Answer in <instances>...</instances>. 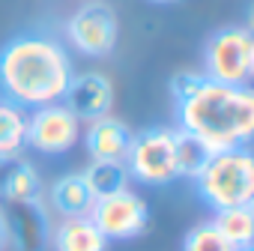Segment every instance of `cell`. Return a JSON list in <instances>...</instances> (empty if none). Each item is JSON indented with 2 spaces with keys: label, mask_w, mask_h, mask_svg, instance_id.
I'll return each mask as SVG.
<instances>
[{
  "label": "cell",
  "mask_w": 254,
  "mask_h": 251,
  "mask_svg": "<svg viewBox=\"0 0 254 251\" xmlns=\"http://www.w3.org/2000/svg\"><path fill=\"white\" fill-rule=\"evenodd\" d=\"M66 39L84 57H108L120 39L117 12L105 0H87L66 21Z\"/></svg>",
  "instance_id": "7"
},
{
  "label": "cell",
  "mask_w": 254,
  "mask_h": 251,
  "mask_svg": "<svg viewBox=\"0 0 254 251\" xmlns=\"http://www.w3.org/2000/svg\"><path fill=\"white\" fill-rule=\"evenodd\" d=\"M177 129L206 153L248 147L254 138V93L203 78L197 90L177 102Z\"/></svg>",
  "instance_id": "2"
},
{
  "label": "cell",
  "mask_w": 254,
  "mask_h": 251,
  "mask_svg": "<svg viewBox=\"0 0 254 251\" xmlns=\"http://www.w3.org/2000/svg\"><path fill=\"white\" fill-rule=\"evenodd\" d=\"M81 177L90 186L96 200L132 186V177H129V171H126V162H96L93 159L87 165V171H81Z\"/></svg>",
  "instance_id": "16"
},
{
  "label": "cell",
  "mask_w": 254,
  "mask_h": 251,
  "mask_svg": "<svg viewBox=\"0 0 254 251\" xmlns=\"http://www.w3.org/2000/svg\"><path fill=\"white\" fill-rule=\"evenodd\" d=\"M212 224L218 227V233L233 245V248H251L254 242V206H230L215 212Z\"/></svg>",
  "instance_id": "17"
},
{
  "label": "cell",
  "mask_w": 254,
  "mask_h": 251,
  "mask_svg": "<svg viewBox=\"0 0 254 251\" xmlns=\"http://www.w3.org/2000/svg\"><path fill=\"white\" fill-rule=\"evenodd\" d=\"M236 251H251V248H236Z\"/></svg>",
  "instance_id": "22"
},
{
  "label": "cell",
  "mask_w": 254,
  "mask_h": 251,
  "mask_svg": "<svg viewBox=\"0 0 254 251\" xmlns=\"http://www.w3.org/2000/svg\"><path fill=\"white\" fill-rule=\"evenodd\" d=\"M9 245V227H6V209L0 206V251Z\"/></svg>",
  "instance_id": "20"
},
{
  "label": "cell",
  "mask_w": 254,
  "mask_h": 251,
  "mask_svg": "<svg viewBox=\"0 0 254 251\" xmlns=\"http://www.w3.org/2000/svg\"><path fill=\"white\" fill-rule=\"evenodd\" d=\"M72 75L69 51L48 33H18L0 48L3 99L21 105L24 111L60 102Z\"/></svg>",
  "instance_id": "1"
},
{
  "label": "cell",
  "mask_w": 254,
  "mask_h": 251,
  "mask_svg": "<svg viewBox=\"0 0 254 251\" xmlns=\"http://www.w3.org/2000/svg\"><path fill=\"white\" fill-rule=\"evenodd\" d=\"M114 99H117V90H114L108 75H102V72H78V75L69 78V87H66L60 102L81 123H93V120L111 114Z\"/></svg>",
  "instance_id": "9"
},
{
  "label": "cell",
  "mask_w": 254,
  "mask_h": 251,
  "mask_svg": "<svg viewBox=\"0 0 254 251\" xmlns=\"http://www.w3.org/2000/svg\"><path fill=\"white\" fill-rule=\"evenodd\" d=\"M48 203L60 218H75V215H90L96 197H93V191L81 174H63L51 183Z\"/></svg>",
  "instance_id": "13"
},
{
  "label": "cell",
  "mask_w": 254,
  "mask_h": 251,
  "mask_svg": "<svg viewBox=\"0 0 254 251\" xmlns=\"http://www.w3.org/2000/svg\"><path fill=\"white\" fill-rule=\"evenodd\" d=\"M0 197H3L6 206L12 203H33L42 200V177L30 162H9V171L0 180Z\"/></svg>",
  "instance_id": "14"
},
{
  "label": "cell",
  "mask_w": 254,
  "mask_h": 251,
  "mask_svg": "<svg viewBox=\"0 0 254 251\" xmlns=\"http://www.w3.org/2000/svg\"><path fill=\"white\" fill-rule=\"evenodd\" d=\"M183 251H236V248L218 233V227L212 221H200V224L186 230Z\"/></svg>",
  "instance_id": "18"
},
{
  "label": "cell",
  "mask_w": 254,
  "mask_h": 251,
  "mask_svg": "<svg viewBox=\"0 0 254 251\" xmlns=\"http://www.w3.org/2000/svg\"><path fill=\"white\" fill-rule=\"evenodd\" d=\"M203 75L218 84L248 87L254 75V36L248 27L230 24L215 30L203 45Z\"/></svg>",
  "instance_id": "5"
},
{
  "label": "cell",
  "mask_w": 254,
  "mask_h": 251,
  "mask_svg": "<svg viewBox=\"0 0 254 251\" xmlns=\"http://www.w3.org/2000/svg\"><path fill=\"white\" fill-rule=\"evenodd\" d=\"M81 120L63 105L51 102L42 108H33L27 114V132L24 147L42 153V156H63L81 141Z\"/></svg>",
  "instance_id": "8"
},
{
  "label": "cell",
  "mask_w": 254,
  "mask_h": 251,
  "mask_svg": "<svg viewBox=\"0 0 254 251\" xmlns=\"http://www.w3.org/2000/svg\"><path fill=\"white\" fill-rule=\"evenodd\" d=\"M6 227H9V245L15 251H45L51 239L48 209L42 200L12 203L6 209Z\"/></svg>",
  "instance_id": "10"
},
{
  "label": "cell",
  "mask_w": 254,
  "mask_h": 251,
  "mask_svg": "<svg viewBox=\"0 0 254 251\" xmlns=\"http://www.w3.org/2000/svg\"><path fill=\"white\" fill-rule=\"evenodd\" d=\"M54 251H108V239L102 230L93 224L90 215H75V218H60V224L51 230Z\"/></svg>",
  "instance_id": "12"
},
{
  "label": "cell",
  "mask_w": 254,
  "mask_h": 251,
  "mask_svg": "<svg viewBox=\"0 0 254 251\" xmlns=\"http://www.w3.org/2000/svg\"><path fill=\"white\" fill-rule=\"evenodd\" d=\"M191 180L200 200L212 212L248 206L254 200V156L248 147L209 153Z\"/></svg>",
  "instance_id": "3"
},
{
  "label": "cell",
  "mask_w": 254,
  "mask_h": 251,
  "mask_svg": "<svg viewBox=\"0 0 254 251\" xmlns=\"http://www.w3.org/2000/svg\"><path fill=\"white\" fill-rule=\"evenodd\" d=\"M153 3H159V6H171V3H180V0H153Z\"/></svg>",
  "instance_id": "21"
},
{
  "label": "cell",
  "mask_w": 254,
  "mask_h": 251,
  "mask_svg": "<svg viewBox=\"0 0 254 251\" xmlns=\"http://www.w3.org/2000/svg\"><path fill=\"white\" fill-rule=\"evenodd\" d=\"M126 171L129 177L141 186L150 188H162L177 183L180 174V135L177 129H162V126H153V129H141L132 132V144L129 153H126Z\"/></svg>",
  "instance_id": "4"
},
{
  "label": "cell",
  "mask_w": 254,
  "mask_h": 251,
  "mask_svg": "<svg viewBox=\"0 0 254 251\" xmlns=\"http://www.w3.org/2000/svg\"><path fill=\"white\" fill-rule=\"evenodd\" d=\"M90 218L108 242H129L147 233L150 203L135 188H123L108 197H99L90 209Z\"/></svg>",
  "instance_id": "6"
},
{
  "label": "cell",
  "mask_w": 254,
  "mask_h": 251,
  "mask_svg": "<svg viewBox=\"0 0 254 251\" xmlns=\"http://www.w3.org/2000/svg\"><path fill=\"white\" fill-rule=\"evenodd\" d=\"M177 135H180V174H183V177H194L197 168L203 165V159H206L209 153H206L194 138L183 135L180 129H177Z\"/></svg>",
  "instance_id": "19"
},
{
  "label": "cell",
  "mask_w": 254,
  "mask_h": 251,
  "mask_svg": "<svg viewBox=\"0 0 254 251\" xmlns=\"http://www.w3.org/2000/svg\"><path fill=\"white\" fill-rule=\"evenodd\" d=\"M27 132V111L0 96V165H9L24 150Z\"/></svg>",
  "instance_id": "15"
},
{
  "label": "cell",
  "mask_w": 254,
  "mask_h": 251,
  "mask_svg": "<svg viewBox=\"0 0 254 251\" xmlns=\"http://www.w3.org/2000/svg\"><path fill=\"white\" fill-rule=\"evenodd\" d=\"M132 144V129L126 126L120 117H99L93 123H87V135H84V147L90 153V159L96 162H123Z\"/></svg>",
  "instance_id": "11"
}]
</instances>
